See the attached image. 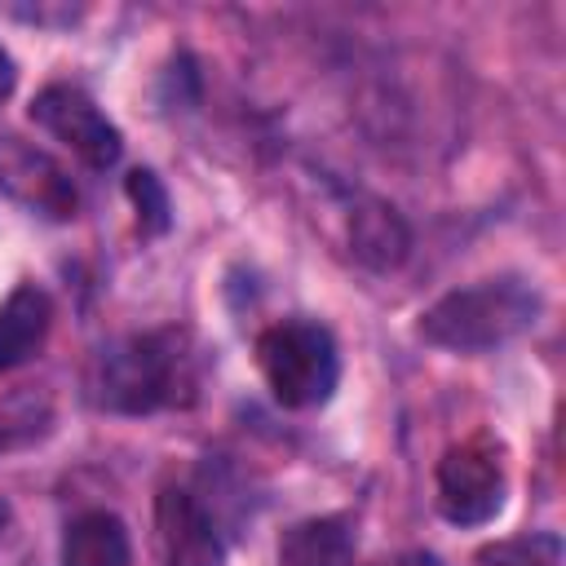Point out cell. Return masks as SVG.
<instances>
[{"mask_svg":"<svg viewBox=\"0 0 566 566\" xmlns=\"http://www.w3.org/2000/svg\"><path fill=\"white\" fill-rule=\"evenodd\" d=\"M155 535L164 566H226L221 535L208 517V509L190 491H159L155 500Z\"/></svg>","mask_w":566,"mask_h":566,"instance_id":"obj_6","label":"cell"},{"mask_svg":"<svg viewBox=\"0 0 566 566\" xmlns=\"http://www.w3.org/2000/svg\"><path fill=\"white\" fill-rule=\"evenodd\" d=\"M124 190H128V199H133V208H137L142 234H164V230L172 226L168 190H164V181H159L150 168H133L128 181H124Z\"/></svg>","mask_w":566,"mask_h":566,"instance_id":"obj_13","label":"cell"},{"mask_svg":"<svg viewBox=\"0 0 566 566\" xmlns=\"http://www.w3.org/2000/svg\"><path fill=\"white\" fill-rule=\"evenodd\" d=\"M0 186L9 195H18L22 203H31L35 212L53 217V221L75 217V186H71V177L49 155L13 142V137H0Z\"/></svg>","mask_w":566,"mask_h":566,"instance_id":"obj_7","label":"cell"},{"mask_svg":"<svg viewBox=\"0 0 566 566\" xmlns=\"http://www.w3.org/2000/svg\"><path fill=\"white\" fill-rule=\"evenodd\" d=\"M358 535L349 517H305L283 531L279 539V566H354Z\"/></svg>","mask_w":566,"mask_h":566,"instance_id":"obj_10","label":"cell"},{"mask_svg":"<svg viewBox=\"0 0 566 566\" xmlns=\"http://www.w3.org/2000/svg\"><path fill=\"white\" fill-rule=\"evenodd\" d=\"M438 509L455 526H482L504 509V464L486 438H464L442 451Z\"/></svg>","mask_w":566,"mask_h":566,"instance_id":"obj_4","label":"cell"},{"mask_svg":"<svg viewBox=\"0 0 566 566\" xmlns=\"http://www.w3.org/2000/svg\"><path fill=\"white\" fill-rule=\"evenodd\" d=\"M256 367L274 394V402L305 411L323 407L340 380V354L323 323L283 318L256 336Z\"/></svg>","mask_w":566,"mask_h":566,"instance_id":"obj_3","label":"cell"},{"mask_svg":"<svg viewBox=\"0 0 566 566\" xmlns=\"http://www.w3.org/2000/svg\"><path fill=\"white\" fill-rule=\"evenodd\" d=\"M473 566H562V539L553 531L495 539L473 553Z\"/></svg>","mask_w":566,"mask_h":566,"instance_id":"obj_12","label":"cell"},{"mask_svg":"<svg viewBox=\"0 0 566 566\" xmlns=\"http://www.w3.org/2000/svg\"><path fill=\"white\" fill-rule=\"evenodd\" d=\"M128 562H133L128 526L106 509L80 513L62 535V566H128Z\"/></svg>","mask_w":566,"mask_h":566,"instance_id":"obj_11","label":"cell"},{"mask_svg":"<svg viewBox=\"0 0 566 566\" xmlns=\"http://www.w3.org/2000/svg\"><path fill=\"white\" fill-rule=\"evenodd\" d=\"M31 119L57 137L62 146H71L88 168L106 172L119 164V150H124V137L119 128L97 111V102L75 88V84H44L31 102Z\"/></svg>","mask_w":566,"mask_h":566,"instance_id":"obj_5","label":"cell"},{"mask_svg":"<svg viewBox=\"0 0 566 566\" xmlns=\"http://www.w3.org/2000/svg\"><path fill=\"white\" fill-rule=\"evenodd\" d=\"M4 526H9V504L0 500V535H4Z\"/></svg>","mask_w":566,"mask_h":566,"instance_id":"obj_16","label":"cell"},{"mask_svg":"<svg viewBox=\"0 0 566 566\" xmlns=\"http://www.w3.org/2000/svg\"><path fill=\"white\" fill-rule=\"evenodd\" d=\"M535 318H539L535 283H526L522 274H500V279H482L473 287H455L438 296L420 314L416 332L420 340L451 354H486L522 336L526 327H535Z\"/></svg>","mask_w":566,"mask_h":566,"instance_id":"obj_2","label":"cell"},{"mask_svg":"<svg viewBox=\"0 0 566 566\" xmlns=\"http://www.w3.org/2000/svg\"><path fill=\"white\" fill-rule=\"evenodd\" d=\"M13 84H18V71H13V57L0 49V102L13 93Z\"/></svg>","mask_w":566,"mask_h":566,"instance_id":"obj_14","label":"cell"},{"mask_svg":"<svg viewBox=\"0 0 566 566\" xmlns=\"http://www.w3.org/2000/svg\"><path fill=\"white\" fill-rule=\"evenodd\" d=\"M88 394L97 407L119 416H146L195 394V354L186 332H133L97 349L88 371Z\"/></svg>","mask_w":566,"mask_h":566,"instance_id":"obj_1","label":"cell"},{"mask_svg":"<svg viewBox=\"0 0 566 566\" xmlns=\"http://www.w3.org/2000/svg\"><path fill=\"white\" fill-rule=\"evenodd\" d=\"M394 566H442V562H438L433 553H402Z\"/></svg>","mask_w":566,"mask_h":566,"instance_id":"obj_15","label":"cell"},{"mask_svg":"<svg viewBox=\"0 0 566 566\" xmlns=\"http://www.w3.org/2000/svg\"><path fill=\"white\" fill-rule=\"evenodd\" d=\"M349 243L354 256L371 270H398L411 252V230L402 221V212L385 199H363L349 212Z\"/></svg>","mask_w":566,"mask_h":566,"instance_id":"obj_9","label":"cell"},{"mask_svg":"<svg viewBox=\"0 0 566 566\" xmlns=\"http://www.w3.org/2000/svg\"><path fill=\"white\" fill-rule=\"evenodd\" d=\"M53 327V301L35 283H18L0 301V371H13L31 363L44 349V336Z\"/></svg>","mask_w":566,"mask_h":566,"instance_id":"obj_8","label":"cell"}]
</instances>
